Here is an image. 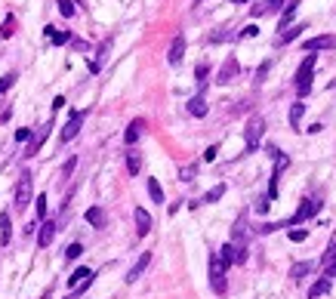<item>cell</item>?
<instances>
[{
	"label": "cell",
	"instance_id": "cell-1",
	"mask_svg": "<svg viewBox=\"0 0 336 299\" xmlns=\"http://www.w3.org/2000/svg\"><path fill=\"white\" fill-rule=\"evenodd\" d=\"M210 287L219 296H226V290H229V284H226V266H222V259L216 253L210 256Z\"/></svg>",
	"mask_w": 336,
	"mask_h": 299
},
{
	"label": "cell",
	"instance_id": "cell-2",
	"mask_svg": "<svg viewBox=\"0 0 336 299\" xmlns=\"http://www.w3.org/2000/svg\"><path fill=\"white\" fill-rule=\"evenodd\" d=\"M31 198H34V182H31V173H22V176H19V185H16V213L28 210Z\"/></svg>",
	"mask_w": 336,
	"mask_h": 299
},
{
	"label": "cell",
	"instance_id": "cell-3",
	"mask_svg": "<svg viewBox=\"0 0 336 299\" xmlns=\"http://www.w3.org/2000/svg\"><path fill=\"white\" fill-rule=\"evenodd\" d=\"M312 74H315V56H309L303 65H300V71H296V93L300 96H306L309 90H312Z\"/></svg>",
	"mask_w": 336,
	"mask_h": 299
},
{
	"label": "cell",
	"instance_id": "cell-4",
	"mask_svg": "<svg viewBox=\"0 0 336 299\" xmlns=\"http://www.w3.org/2000/svg\"><path fill=\"white\" fill-rule=\"evenodd\" d=\"M266 133V121L263 118H250L247 130H244V145H247V152H256L259 148V139H263Z\"/></svg>",
	"mask_w": 336,
	"mask_h": 299
},
{
	"label": "cell",
	"instance_id": "cell-5",
	"mask_svg": "<svg viewBox=\"0 0 336 299\" xmlns=\"http://www.w3.org/2000/svg\"><path fill=\"white\" fill-rule=\"evenodd\" d=\"M318 210H321V201H318V198H315V201H303L300 210H296V213L287 219V229H290V226H303V222H306L309 216H315Z\"/></svg>",
	"mask_w": 336,
	"mask_h": 299
},
{
	"label": "cell",
	"instance_id": "cell-6",
	"mask_svg": "<svg viewBox=\"0 0 336 299\" xmlns=\"http://www.w3.org/2000/svg\"><path fill=\"white\" fill-rule=\"evenodd\" d=\"M84 118H87V111H71V118H68V124L62 127V133H59V142H71L74 136L81 133V124H84Z\"/></svg>",
	"mask_w": 336,
	"mask_h": 299
},
{
	"label": "cell",
	"instance_id": "cell-7",
	"mask_svg": "<svg viewBox=\"0 0 336 299\" xmlns=\"http://www.w3.org/2000/svg\"><path fill=\"white\" fill-rule=\"evenodd\" d=\"M238 71H241V65H238V59L235 56H229L226 62H222V68H219V74H216V84H232L235 78H238Z\"/></svg>",
	"mask_w": 336,
	"mask_h": 299
},
{
	"label": "cell",
	"instance_id": "cell-8",
	"mask_svg": "<svg viewBox=\"0 0 336 299\" xmlns=\"http://www.w3.org/2000/svg\"><path fill=\"white\" fill-rule=\"evenodd\" d=\"M148 266H152V253H142V256L136 259V263H133V269L127 272V284H136V281L142 278V272H145Z\"/></svg>",
	"mask_w": 336,
	"mask_h": 299
},
{
	"label": "cell",
	"instance_id": "cell-9",
	"mask_svg": "<svg viewBox=\"0 0 336 299\" xmlns=\"http://www.w3.org/2000/svg\"><path fill=\"white\" fill-rule=\"evenodd\" d=\"M333 47H336V37H333V34H321V37H312V41H306V53L333 50Z\"/></svg>",
	"mask_w": 336,
	"mask_h": 299
},
{
	"label": "cell",
	"instance_id": "cell-10",
	"mask_svg": "<svg viewBox=\"0 0 336 299\" xmlns=\"http://www.w3.org/2000/svg\"><path fill=\"white\" fill-rule=\"evenodd\" d=\"M56 238V222L53 219H44L41 222V232H37V247H50Z\"/></svg>",
	"mask_w": 336,
	"mask_h": 299
},
{
	"label": "cell",
	"instance_id": "cell-11",
	"mask_svg": "<svg viewBox=\"0 0 336 299\" xmlns=\"http://www.w3.org/2000/svg\"><path fill=\"white\" fill-rule=\"evenodd\" d=\"M136 235L139 238H145L148 232H152V216H148V210H142V207H136Z\"/></svg>",
	"mask_w": 336,
	"mask_h": 299
},
{
	"label": "cell",
	"instance_id": "cell-12",
	"mask_svg": "<svg viewBox=\"0 0 336 299\" xmlns=\"http://www.w3.org/2000/svg\"><path fill=\"white\" fill-rule=\"evenodd\" d=\"M182 56H185V34H179L176 41L170 44V53H167V59H170V65H179V62H182Z\"/></svg>",
	"mask_w": 336,
	"mask_h": 299
},
{
	"label": "cell",
	"instance_id": "cell-13",
	"mask_svg": "<svg viewBox=\"0 0 336 299\" xmlns=\"http://www.w3.org/2000/svg\"><path fill=\"white\" fill-rule=\"evenodd\" d=\"M53 130V124H47V127H41V130H37L34 133V139H31V145H28V158H34L37 152H41V145L47 142V133Z\"/></svg>",
	"mask_w": 336,
	"mask_h": 299
},
{
	"label": "cell",
	"instance_id": "cell-14",
	"mask_svg": "<svg viewBox=\"0 0 336 299\" xmlns=\"http://www.w3.org/2000/svg\"><path fill=\"white\" fill-rule=\"evenodd\" d=\"M244 244H247V219L241 216L238 226L232 229V247H244Z\"/></svg>",
	"mask_w": 336,
	"mask_h": 299
},
{
	"label": "cell",
	"instance_id": "cell-15",
	"mask_svg": "<svg viewBox=\"0 0 336 299\" xmlns=\"http://www.w3.org/2000/svg\"><path fill=\"white\" fill-rule=\"evenodd\" d=\"M189 115H192V118H204V115H207V99H204V93H198L195 99H189Z\"/></svg>",
	"mask_w": 336,
	"mask_h": 299
},
{
	"label": "cell",
	"instance_id": "cell-16",
	"mask_svg": "<svg viewBox=\"0 0 336 299\" xmlns=\"http://www.w3.org/2000/svg\"><path fill=\"white\" fill-rule=\"evenodd\" d=\"M142 130H145V121H142V118H136V121L127 127V133H124V142H127V145H133V142L142 136Z\"/></svg>",
	"mask_w": 336,
	"mask_h": 299
},
{
	"label": "cell",
	"instance_id": "cell-17",
	"mask_svg": "<svg viewBox=\"0 0 336 299\" xmlns=\"http://www.w3.org/2000/svg\"><path fill=\"white\" fill-rule=\"evenodd\" d=\"M303 115H306V102L300 99V102H293V108H290V127H293V130H300Z\"/></svg>",
	"mask_w": 336,
	"mask_h": 299
},
{
	"label": "cell",
	"instance_id": "cell-18",
	"mask_svg": "<svg viewBox=\"0 0 336 299\" xmlns=\"http://www.w3.org/2000/svg\"><path fill=\"white\" fill-rule=\"evenodd\" d=\"M312 272H315V263H296V266L290 269V278H293V281H303V278L312 275Z\"/></svg>",
	"mask_w": 336,
	"mask_h": 299
},
{
	"label": "cell",
	"instance_id": "cell-19",
	"mask_svg": "<svg viewBox=\"0 0 336 299\" xmlns=\"http://www.w3.org/2000/svg\"><path fill=\"white\" fill-rule=\"evenodd\" d=\"M330 284H333L330 278H318V281L309 287V299H318V296H324V293L330 290Z\"/></svg>",
	"mask_w": 336,
	"mask_h": 299
},
{
	"label": "cell",
	"instance_id": "cell-20",
	"mask_svg": "<svg viewBox=\"0 0 336 299\" xmlns=\"http://www.w3.org/2000/svg\"><path fill=\"white\" fill-rule=\"evenodd\" d=\"M87 222H90L93 229H102V226H105V213H102V207H90V210H87Z\"/></svg>",
	"mask_w": 336,
	"mask_h": 299
},
{
	"label": "cell",
	"instance_id": "cell-21",
	"mask_svg": "<svg viewBox=\"0 0 336 299\" xmlns=\"http://www.w3.org/2000/svg\"><path fill=\"white\" fill-rule=\"evenodd\" d=\"M13 226H10V213H0V244H10Z\"/></svg>",
	"mask_w": 336,
	"mask_h": 299
},
{
	"label": "cell",
	"instance_id": "cell-22",
	"mask_svg": "<svg viewBox=\"0 0 336 299\" xmlns=\"http://www.w3.org/2000/svg\"><path fill=\"white\" fill-rule=\"evenodd\" d=\"M47 37H50V41H53L56 47H62V44H68V41H71V34H68V31H59V28H53V25L47 28Z\"/></svg>",
	"mask_w": 336,
	"mask_h": 299
},
{
	"label": "cell",
	"instance_id": "cell-23",
	"mask_svg": "<svg viewBox=\"0 0 336 299\" xmlns=\"http://www.w3.org/2000/svg\"><path fill=\"white\" fill-rule=\"evenodd\" d=\"M296 7H300V0H290V4H287V10H284V16H281V31L290 28V22H293V16H296Z\"/></svg>",
	"mask_w": 336,
	"mask_h": 299
},
{
	"label": "cell",
	"instance_id": "cell-24",
	"mask_svg": "<svg viewBox=\"0 0 336 299\" xmlns=\"http://www.w3.org/2000/svg\"><path fill=\"white\" fill-rule=\"evenodd\" d=\"M148 195H152L155 204H164V189H161L158 179H148Z\"/></svg>",
	"mask_w": 336,
	"mask_h": 299
},
{
	"label": "cell",
	"instance_id": "cell-25",
	"mask_svg": "<svg viewBox=\"0 0 336 299\" xmlns=\"http://www.w3.org/2000/svg\"><path fill=\"white\" fill-rule=\"evenodd\" d=\"M139 170H142V158H139V152H130V155H127V173L136 176Z\"/></svg>",
	"mask_w": 336,
	"mask_h": 299
},
{
	"label": "cell",
	"instance_id": "cell-26",
	"mask_svg": "<svg viewBox=\"0 0 336 299\" xmlns=\"http://www.w3.org/2000/svg\"><path fill=\"white\" fill-rule=\"evenodd\" d=\"M216 256L222 259V266H226V269H229V266H235V247H232V244H226V247H222Z\"/></svg>",
	"mask_w": 336,
	"mask_h": 299
},
{
	"label": "cell",
	"instance_id": "cell-27",
	"mask_svg": "<svg viewBox=\"0 0 336 299\" xmlns=\"http://www.w3.org/2000/svg\"><path fill=\"white\" fill-rule=\"evenodd\" d=\"M303 31H306V25H293V28L281 31V41H284V44H290V41H296V37H300Z\"/></svg>",
	"mask_w": 336,
	"mask_h": 299
},
{
	"label": "cell",
	"instance_id": "cell-28",
	"mask_svg": "<svg viewBox=\"0 0 336 299\" xmlns=\"http://www.w3.org/2000/svg\"><path fill=\"white\" fill-rule=\"evenodd\" d=\"M222 195H226V185H216V189H210V192L204 195V204H216Z\"/></svg>",
	"mask_w": 336,
	"mask_h": 299
},
{
	"label": "cell",
	"instance_id": "cell-29",
	"mask_svg": "<svg viewBox=\"0 0 336 299\" xmlns=\"http://www.w3.org/2000/svg\"><path fill=\"white\" fill-rule=\"evenodd\" d=\"M87 278H93V272H90V269H78V272H74V275L68 278V284H71V287H78V284H81V281H87Z\"/></svg>",
	"mask_w": 336,
	"mask_h": 299
},
{
	"label": "cell",
	"instance_id": "cell-30",
	"mask_svg": "<svg viewBox=\"0 0 336 299\" xmlns=\"http://www.w3.org/2000/svg\"><path fill=\"white\" fill-rule=\"evenodd\" d=\"M207 74H210V68L201 62V65L195 68V78H198V84H201V93H204V87H207Z\"/></svg>",
	"mask_w": 336,
	"mask_h": 299
},
{
	"label": "cell",
	"instance_id": "cell-31",
	"mask_svg": "<svg viewBox=\"0 0 336 299\" xmlns=\"http://www.w3.org/2000/svg\"><path fill=\"white\" fill-rule=\"evenodd\" d=\"M13 34H16V19H13V16H7L4 28H0V37H13Z\"/></svg>",
	"mask_w": 336,
	"mask_h": 299
},
{
	"label": "cell",
	"instance_id": "cell-32",
	"mask_svg": "<svg viewBox=\"0 0 336 299\" xmlns=\"http://www.w3.org/2000/svg\"><path fill=\"white\" fill-rule=\"evenodd\" d=\"M37 219H47V195H37Z\"/></svg>",
	"mask_w": 336,
	"mask_h": 299
},
{
	"label": "cell",
	"instance_id": "cell-33",
	"mask_svg": "<svg viewBox=\"0 0 336 299\" xmlns=\"http://www.w3.org/2000/svg\"><path fill=\"white\" fill-rule=\"evenodd\" d=\"M198 176V164H189V167H182V182H192Z\"/></svg>",
	"mask_w": 336,
	"mask_h": 299
},
{
	"label": "cell",
	"instance_id": "cell-34",
	"mask_svg": "<svg viewBox=\"0 0 336 299\" xmlns=\"http://www.w3.org/2000/svg\"><path fill=\"white\" fill-rule=\"evenodd\" d=\"M59 13H62L65 19H71V16H74V4H71V0H59Z\"/></svg>",
	"mask_w": 336,
	"mask_h": 299
},
{
	"label": "cell",
	"instance_id": "cell-35",
	"mask_svg": "<svg viewBox=\"0 0 336 299\" xmlns=\"http://www.w3.org/2000/svg\"><path fill=\"white\" fill-rule=\"evenodd\" d=\"M333 263H336V241H330V247L324 253V266H333Z\"/></svg>",
	"mask_w": 336,
	"mask_h": 299
},
{
	"label": "cell",
	"instance_id": "cell-36",
	"mask_svg": "<svg viewBox=\"0 0 336 299\" xmlns=\"http://www.w3.org/2000/svg\"><path fill=\"white\" fill-rule=\"evenodd\" d=\"M306 238H309V232H306V229H293V232H290V241H293V244H303Z\"/></svg>",
	"mask_w": 336,
	"mask_h": 299
},
{
	"label": "cell",
	"instance_id": "cell-37",
	"mask_svg": "<svg viewBox=\"0 0 336 299\" xmlns=\"http://www.w3.org/2000/svg\"><path fill=\"white\" fill-rule=\"evenodd\" d=\"M74 167H78V158H68V161H65V167H62V179H68V176L74 173Z\"/></svg>",
	"mask_w": 336,
	"mask_h": 299
},
{
	"label": "cell",
	"instance_id": "cell-38",
	"mask_svg": "<svg viewBox=\"0 0 336 299\" xmlns=\"http://www.w3.org/2000/svg\"><path fill=\"white\" fill-rule=\"evenodd\" d=\"M13 84H16V74H4V78H0V93H7Z\"/></svg>",
	"mask_w": 336,
	"mask_h": 299
},
{
	"label": "cell",
	"instance_id": "cell-39",
	"mask_svg": "<svg viewBox=\"0 0 336 299\" xmlns=\"http://www.w3.org/2000/svg\"><path fill=\"white\" fill-rule=\"evenodd\" d=\"M81 253H84V247H81V244H71V247L65 250V259H78Z\"/></svg>",
	"mask_w": 336,
	"mask_h": 299
},
{
	"label": "cell",
	"instance_id": "cell-40",
	"mask_svg": "<svg viewBox=\"0 0 336 299\" xmlns=\"http://www.w3.org/2000/svg\"><path fill=\"white\" fill-rule=\"evenodd\" d=\"M253 210H256L259 216H263V213H269V198H259V201L253 204Z\"/></svg>",
	"mask_w": 336,
	"mask_h": 299
},
{
	"label": "cell",
	"instance_id": "cell-41",
	"mask_svg": "<svg viewBox=\"0 0 336 299\" xmlns=\"http://www.w3.org/2000/svg\"><path fill=\"white\" fill-rule=\"evenodd\" d=\"M284 7V0H266V4H263V10L266 13H272V10H281Z\"/></svg>",
	"mask_w": 336,
	"mask_h": 299
},
{
	"label": "cell",
	"instance_id": "cell-42",
	"mask_svg": "<svg viewBox=\"0 0 336 299\" xmlns=\"http://www.w3.org/2000/svg\"><path fill=\"white\" fill-rule=\"evenodd\" d=\"M216 155H219V145H210L204 152V161H216Z\"/></svg>",
	"mask_w": 336,
	"mask_h": 299
},
{
	"label": "cell",
	"instance_id": "cell-43",
	"mask_svg": "<svg viewBox=\"0 0 336 299\" xmlns=\"http://www.w3.org/2000/svg\"><path fill=\"white\" fill-rule=\"evenodd\" d=\"M256 34H259V28H256V25H247V28L241 31V37H256Z\"/></svg>",
	"mask_w": 336,
	"mask_h": 299
},
{
	"label": "cell",
	"instance_id": "cell-44",
	"mask_svg": "<svg viewBox=\"0 0 336 299\" xmlns=\"http://www.w3.org/2000/svg\"><path fill=\"white\" fill-rule=\"evenodd\" d=\"M25 139H31V130H16V142H25Z\"/></svg>",
	"mask_w": 336,
	"mask_h": 299
},
{
	"label": "cell",
	"instance_id": "cell-45",
	"mask_svg": "<svg viewBox=\"0 0 336 299\" xmlns=\"http://www.w3.org/2000/svg\"><path fill=\"white\" fill-rule=\"evenodd\" d=\"M266 74H269V65H263V68H259V71H256V81H259V84H263V78H266Z\"/></svg>",
	"mask_w": 336,
	"mask_h": 299
},
{
	"label": "cell",
	"instance_id": "cell-46",
	"mask_svg": "<svg viewBox=\"0 0 336 299\" xmlns=\"http://www.w3.org/2000/svg\"><path fill=\"white\" fill-rule=\"evenodd\" d=\"M324 278H330V281L336 278V263H333V266H327V272H324Z\"/></svg>",
	"mask_w": 336,
	"mask_h": 299
},
{
	"label": "cell",
	"instance_id": "cell-47",
	"mask_svg": "<svg viewBox=\"0 0 336 299\" xmlns=\"http://www.w3.org/2000/svg\"><path fill=\"white\" fill-rule=\"evenodd\" d=\"M62 105H65V99H62V96H56V99H53V111H59Z\"/></svg>",
	"mask_w": 336,
	"mask_h": 299
},
{
	"label": "cell",
	"instance_id": "cell-48",
	"mask_svg": "<svg viewBox=\"0 0 336 299\" xmlns=\"http://www.w3.org/2000/svg\"><path fill=\"white\" fill-rule=\"evenodd\" d=\"M44 299H53V290H47V293H44Z\"/></svg>",
	"mask_w": 336,
	"mask_h": 299
},
{
	"label": "cell",
	"instance_id": "cell-49",
	"mask_svg": "<svg viewBox=\"0 0 336 299\" xmlns=\"http://www.w3.org/2000/svg\"><path fill=\"white\" fill-rule=\"evenodd\" d=\"M235 4H247V0H235Z\"/></svg>",
	"mask_w": 336,
	"mask_h": 299
},
{
	"label": "cell",
	"instance_id": "cell-50",
	"mask_svg": "<svg viewBox=\"0 0 336 299\" xmlns=\"http://www.w3.org/2000/svg\"><path fill=\"white\" fill-rule=\"evenodd\" d=\"M201 4H204V0H201Z\"/></svg>",
	"mask_w": 336,
	"mask_h": 299
}]
</instances>
